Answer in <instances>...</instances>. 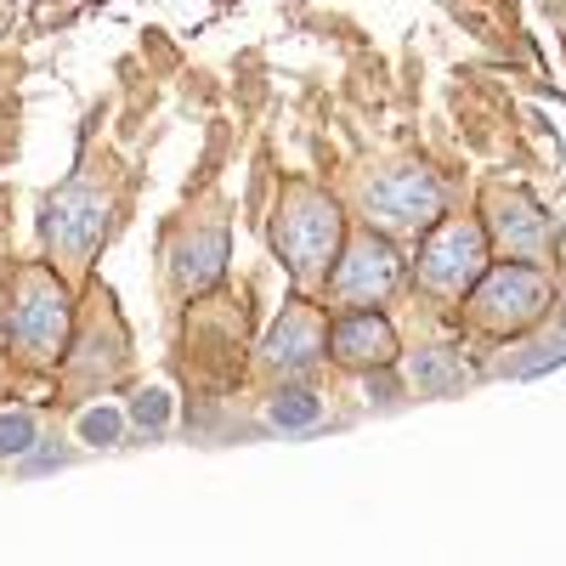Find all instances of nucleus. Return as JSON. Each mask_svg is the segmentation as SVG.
Segmentation results:
<instances>
[{"label":"nucleus","mask_w":566,"mask_h":566,"mask_svg":"<svg viewBox=\"0 0 566 566\" xmlns=\"http://www.w3.org/2000/svg\"><path fill=\"white\" fill-rule=\"evenodd\" d=\"M317 413H323V402L312 391H283L272 402V424H283V431H306V424H317Z\"/></svg>","instance_id":"obj_13"},{"label":"nucleus","mask_w":566,"mask_h":566,"mask_svg":"<svg viewBox=\"0 0 566 566\" xmlns=\"http://www.w3.org/2000/svg\"><path fill=\"white\" fill-rule=\"evenodd\" d=\"M165 413H170L165 391H142V397L130 402V419H136V424H154V431H159V424H165Z\"/></svg>","instance_id":"obj_16"},{"label":"nucleus","mask_w":566,"mask_h":566,"mask_svg":"<svg viewBox=\"0 0 566 566\" xmlns=\"http://www.w3.org/2000/svg\"><path fill=\"white\" fill-rule=\"evenodd\" d=\"M328 352H335V363H346V368H386L397 357V335H391V323L380 312L357 306V312L335 317V328H328Z\"/></svg>","instance_id":"obj_9"},{"label":"nucleus","mask_w":566,"mask_h":566,"mask_svg":"<svg viewBox=\"0 0 566 566\" xmlns=\"http://www.w3.org/2000/svg\"><path fill=\"white\" fill-rule=\"evenodd\" d=\"M413 380H419V391H453V386H464L470 380V368H459V363H448L442 352H419L413 357Z\"/></svg>","instance_id":"obj_12"},{"label":"nucleus","mask_w":566,"mask_h":566,"mask_svg":"<svg viewBox=\"0 0 566 566\" xmlns=\"http://www.w3.org/2000/svg\"><path fill=\"white\" fill-rule=\"evenodd\" d=\"M555 250H560V261H566V227L555 232Z\"/></svg>","instance_id":"obj_17"},{"label":"nucleus","mask_w":566,"mask_h":566,"mask_svg":"<svg viewBox=\"0 0 566 566\" xmlns=\"http://www.w3.org/2000/svg\"><path fill=\"white\" fill-rule=\"evenodd\" d=\"M363 210L380 232H419L442 216V187L431 170H386L363 187Z\"/></svg>","instance_id":"obj_5"},{"label":"nucleus","mask_w":566,"mask_h":566,"mask_svg":"<svg viewBox=\"0 0 566 566\" xmlns=\"http://www.w3.org/2000/svg\"><path fill=\"white\" fill-rule=\"evenodd\" d=\"M34 448V419L29 413H0V453H29Z\"/></svg>","instance_id":"obj_14"},{"label":"nucleus","mask_w":566,"mask_h":566,"mask_svg":"<svg viewBox=\"0 0 566 566\" xmlns=\"http://www.w3.org/2000/svg\"><path fill=\"white\" fill-rule=\"evenodd\" d=\"M323 346H328L323 317H317L312 306H290V312L277 317L272 340H266V363L283 368V374H306V368L323 357Z\"/></svg>","instance_id":"obj_10"},{"label":"nucleus","mask_w":566,"mask_h":566,"mask_svg":"<svg viewBox=\"0 0 566 566\" xmlns=\"http://www.w3.org/2000/svg\"><path fill=\"white\" fill-rule=\"evenodd\" d=\"M80 437H85V442H97V448L114 442V437H119V413H114V408H91V413L80 419Z\"/></svg>","instance_id":"obj_15"},{"label":"nucleus","mask_w":566,"mask_h":566,"mask_svg":"<svg viewBox=\"0 0 566 566\" xmlns=\"http://www.w3.org/2000/svg\"><path fill=\"white\" fill-rule=\"evenodd\" d=\"M221 261H227V232L221 227H205V232H193V239H181V250H176L181 290H210V283L221 277Z\"/></svg>","instance_id":"obj_11"},{"label":"nucleus","mask_w":566,"mask_h":566,"mask_svg":"<svg viewBox=\"0 0 566 566\" xmlns=\"http://www.w3.org/2000/svg\"><path fill=\"white\" fill-rule=\"evenodd\" d=\"M12 340L23 346L29 363H52L69 346V295L63 283L45 272H23L18 283V306H12Z\"/></svg>","instance_id":"obj_6"},{"label":"nucleus","mask_w":566,"mask_h":566,"mask_svg":"<svg viewBox=\"0 0 566 566\" xmlns=\"http://www.w3.org/2000/svg\"><path fill=\"white\" fill-rule=\"evenodd\" d=\"M482 272H488V232L476 221H442L419 250V283L431 295L459 301Z\"/></svg>","instance_id":"obj_4"},{"label":"nucleus","mask_w":566,"mask_h":566,"mask_svg":"<svg viewBox=\"0 0 566 566\" xmlns=\"http://www.w3.org/2000/svg\"><path fill=\"white\" fill-rule=\"evenodd\" d=\"M103 227H108V199H103V187L69 181L63 193L45 205V250H52L57 266L80 272V266L91 261V250L103 244Z\"/></svg>","instance_id":"obj_3"},{"label":"nucleus","mask_w":566,"mask_h":566,"mask_svg":"<svg viewBox=\"0 0 566 566\" xmlns=\"http://www.w3.org/2000/svg\"><path fill=\"white\" fill-rule=\"evenodd\" d=\"M488 232H493V244H499L504 255H527V261H538V255L555 250V227H549V216L522 193V187H493V193H488Z\"/></svg>","instance_id":"obj_8"},{"label":"nucleus","mask_w":566,"mask_h":566,"mask_svg":"<svg viewBox=\"0 0 566 566\" xmlns=\"http://www.w3.org/2000/svg\"><path fill=\"white\" fill-rule=\"evenodd\" d=\"M272 232H277V250H283V261H290V272L301 283H312V277L328 272V261H335V250H340V210H335L328 193H317V187H290L283 205H277Z\"/></svg>","instance_id":"obj_1"},{"label":"nucleus","mask_w":566,"mask_h":566,"mask_svg":"<svg viewBox=\"0 0 566 566\" xmlns=\"http://www.w3.org/2000/svg\"><path fill=\"white\" fill-rule=\"evenodd\" d=\"M549 306V277L538 266H493L476 277V295H470V317L488 335H522L533 328Z\"/></svg>","instance_id":"obj_2"},{"label":"nucleus","mask_w":566,"mask_h":566,"mask_svg":"<svg viewBox=\"0 0 566 566\" xmlns=\"http://www.w3.org/2000/svg\"><path fill=\"white\" fill-rule=\"evenodd\" d=\"M397 272H402V261H397L391 239H380V232L368 227L363 239H352L346 261L335 266V277H328V295H335L340 306H374V301H386L397 290Z\"/></svg>","instance_id":"obj_7"}]
</instances>
